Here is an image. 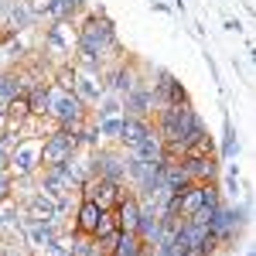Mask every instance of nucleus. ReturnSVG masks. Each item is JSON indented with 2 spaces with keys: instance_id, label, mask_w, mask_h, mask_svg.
I'll return each mask as SVG.
<instances>
[{
  "instance_id": "423d86ee",
  "label": "nucleus",
  "mask_w": 256,
  "mask_h": 256,
  "mask_svg": "<svg viewBox=\"0 0 256 256\" xmlns=\"http://www.w3.org/2000/svg\"><path fill=\"white\" fill-rule=\"evenodd\" d=\"M58 216H62V205L52 195H44V192H34L28 198V205H24V222H48V226H55Z\"/></svg>"
},
{
  "instance_id": "20e7f679",
  "label": "nucleus",
  "mask_w": 256,
  "mask_h": 256,
  "mask_svg": "<svg viewBox=\"0 0 256 256\" xmlns=\"http://www.w3.org/2000/svg\"><path fill=\"white\" fill-rule=\"evenodd\" d=\"M89 116V110L82 106V99L76 92H65L58 86H52V106H48V120H55L58 126H72L79 120Z\"/></svg>"
},
{
  "instance_id": "f8f14e48",
  "label": "nucleus",
  "mask_w": 256,
  "mask_h": 256,
  "mask_svg": "<svg viewBox=\"0 0 256 256\" xmlns=\"http://www.w3.org/2000/svg\"><path fill=\"white\" fill-rule=\"evenodd\" d=\"M86 0H44V14L52 20H72L76 14H82Z\"/></svg>"
},
{
  "instance_id": "f3484780",
  "label": "nucleus",
  "mask_w": 256,
  "mask_h": 256,
  "mask_svg": "<svg viewBox=\"0 0 256 256\" xmlns=\"http://www.w3.org/2000/svg\"><path fill=\"white\" fill-rule=\"evenodd\" d=\"M0 120H4V110H0Z\"/></svg>"
},
{
  "instance_id": "ddd939ff",
  "label": "nucleus",
  "mask_w": 256,
  "mask_h": 256,
  "mask_svg": "<svg viewBox=\"0 0 256 256\" xmlns=\"http://www.w3.org/2000/svg\"><path fill=\"white\" fill-rule=\"evenodd\" d=\"M147 126H150V120H137V116H126V113H123V134H120V144L134 147V144L147 134Z\"/></svg>"
},
{
  "instance_id": "0eeeda50",
  "label": "nucleus",
  "mask_w": 256,
  "mask_h": 256,
  "mask_svg": "<svg viewBox=\"0 0 256 256\" xmlns=\"http://www.w3.org/2000/svg\"><path fill=\"white\" fill-rule=\"evenodd\" d=\"M116 212V226L120 232H137L140 226V212H144V202H140L137 192H126V195L120 198V205L113 208Z\"/></svg>"
},
{
  "instance_id": "2eb2a0df",
  "label": "nucleus",
  "mask_w": 256,
  "mask_h": 256,
  "mask_svg": "<svg viewBox=\"0 0 256 256\" xmlns=\"http://www.w3.org/2000/svg\"><path fill=\"white\" fill-rule=\"evenodd\" d=\"M239 150V140H236V134L229 130V140H226V154H236Z\"/></svg>"
},
{
  "instance_id": "39448f33",
  "label": "nucleus",
  "mask_w": 256,
  "mask_h": 256,
  "mask_svg": "<svg viewBox=\"0 0 256 256\" xmlns=\"http://www.w3.org/2000/svg\"><path fill=\"white\" fill-rule=\"evenodd\" d=\"M72 92L82 99V106H86V110H89V106H96V99L106 92V79H102V72L76 65V86H72Z\"/></svg>"
},
{
  "instance_id": "7ed1b4c3",
  "label": "nucleus",
  "mask_w": 256,
  "mask_h": 256,
  "mask_svg": "<svg viewBox=\"0 0 256 256\" xmlns=\"http://www.w3.org/2000/svg\"><path fill=\"white\" fill-rule=\"evenodd\" d=\"M82 198H89V202H96L99 208H116L120 198L126 195L130 188L123 184V181H110V178H99V174H89L86 181L79 184Z\"/></svg>"
},
{
  "instance_id": "9b49d317",
  "label": "nucleus",
  "mask_w": 256,
  "mask_h": 256,
  "mask_svg": "<svg viewBox=\"0 0 256 256\" xmlns=\"http://www.w3.org/2000/svg\"><path fill=\"white\" fill-rule=\"evenodd\" d=\"M181 168H184L188 181H216V174H218L216 154L212 158H188V160H181Z\"/></svg>"
},
{
  "instance_id": "dca6fc26",
  "label": "nucleus",
  "mask_w": 256,
  "mask_h": 256,
  "mask_svg": "<svg viewBox=\"0 0 256 256\" xmlns=\"http://www.w3.org/2000/svg\"><path fill=\"white\" fill-rule=\"evenodd\" d=\"M0 174H7V150L0 147Z\"/></svg>"
},
{
  "instance_id": "4468645a",
  "label": "nucleus",
  "mask_w": 256,
  "mask_h": 256,
  "mask_svg": "<svg viewBox=\"0 0 256 256\" xmlns=\"http://www.w3.org/2000/svg\"><path fill=\"white\" fill-rule=\"evenodd\" d=\"M92 126H96V137H106V140H113V144H120V134H123V113H120V116H99Z\"/></svg>"
},
{
  "instance_id": "9d476101",
  "label": "nucleus",
  "mask_w": 256,
  "mask_h": 256,
  "mask_svg": "<svg viewBox=\"0 0 256 256\" xmlns=\"http://www.w3.org/2000/svg\"><path fill=\"white\" fill-rule=\"evenodd\" d=\"M160 137H158V130H154V123L147 126V134L134 144V147H126L130 150V158H137V160H160Z\"/></svg>"
},
{
  "instance_id": "f03ea898",
  "label": "nucleus",
  "mask_w": 256,
  "mask_h": 256,
  "mask_svg": "<svg viewBox=\"0 0 256 256\" xmlns=\"http://www.w3.org/2000/svg\"><path fill=\"white\" fill-rule=\"evenodd\" d=\"M79 147H82V140L76 134H68L65 126H55L52 134H44V140H41V168H58V164H65Z\"/></svg>"
},
{
  "instance_id": "6e6552de",
  "label": "nucleus",
  "mask_w": 256,
  "mask_h": 256,
  "mask_svg": "<svg viewBox=\"0 0 256 256\" xmlns=\"http://www.w3.org/2000/svg\"><path fill=\"white\" fill-rule=\"evenodd\" d=\"M123 168H126V158L116 154V150H99V154H92V174H99V178L123 181Z\"/></svg>"
},
{
  "instance_id": "f257e3e1",
  "label": "nucleus",
  "mask_w": 256,
  "mask_h": 256,
  "mask_svg": "<svg viewBox=\"0 0 256 256\" xmlns=\"http://www.w3.org/2000/svg\"><path fill=\"white\" fill-rule=\"evenodd\" d=\"M41 140L44 137H20L7 150V174L14 178V181L34 178L41 171Z\"/></svg>"
},
{
  "instance_id": "1a4fd4ad",
  "label": "nucleus",
  "mask_w": 256,
  "mask_h": 256,
  "mask_svg": "<svg viewBox=\"0 0 256 256\" xmlns=\"http://www.w3.org/2000/svg\"><path fill=\"white\" fill-rule=\"evenodd\" d=\"M99 216H102V208H99L96 202L79 198V212H76V222H72V232H79V236H92V232H96Z\"/></svg>"
}]
</instances>
